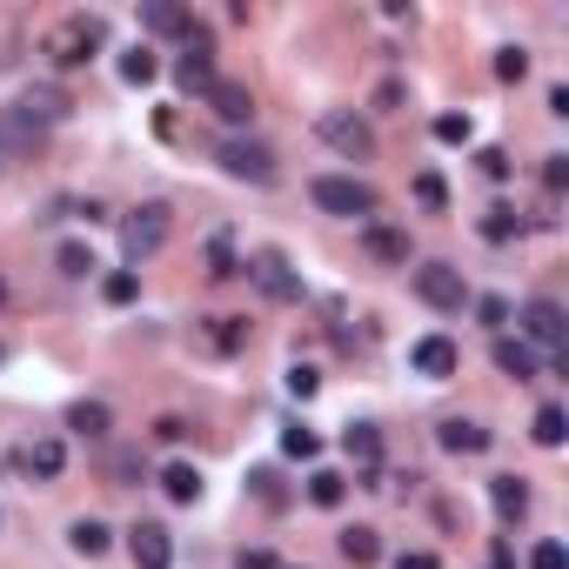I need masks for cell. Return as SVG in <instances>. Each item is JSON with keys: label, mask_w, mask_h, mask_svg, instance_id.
Segmentation results:
<instances>
[{"label": "cell", "mask_w": 569, "mask_h": 569, "mask_svg": "<svg viewBox=\"0 0 569 569\" xmlns=\"http://www.w3.org/2000/svg\"><path fill=\"white\" fill-rule=\"evenodd\" d=\"M415 295H423L429 309H442V315L469 309V282H463V269H449V261H423V269H415Z\"/></svg>", "instance_id": "obj_4"}, {"label": "cell", "mask_w": 569, "mask_h": 569, "mask_svg": "<svg viewBox=\"0 0 569 569\" xmlns=\"http://www.w3.org/2000/svg\"><path fill=\"white\" fill-rule=\"evenodd\" d=\"M202 335L215 341V349H221V355H235V349H242V341H248V322H235V315H208V322H202Z\"/></svg>", "instance_id": "obj_23"}, {"label": "cell", "mask_w": 569, "mask_h": 569, "mask_svg": "<svg viewBox=\"0 0 569 569\" xmlns=\"http://www.w3.org/2000/svg\"><path fill=\"white\" fill-rule=\"evenodd\" d=\"M155 74H161V61L147 54V48H128V54H121V81H128V88H147Z\"/></svg>", "instance_id": "obj_26"}, {"label": "cell", "mask_w": 569, "mask_h": 569, "mask_svg": "<svg viewBox=\"0 0 569 569\" xmlns=\"http://www.w3.org/2000/svg\"><path fill=\"white\" fill-rule=\"evenodd\" d=\"M0 362H8V349H0Z\"/></svg>", "instance_id": "obj_46"}, {"label": "cell", "mask_w": 569, "mask_h": 569, "mask_svg": "<svg viewBox=\"0 0 569 569\" xmlns=\"http://www.w3.org/2000/svg\"><path fill=\"white\" fill-rule=\"evenodd\" d=\"M476 128H469V114H442V121H436V141H449V147H463Z\"/></svg>", "instance_id": "obj_32"}, {"label": "cell", "mask_w": 569, "mask_h": 569, "mask_svg": "<svg viewBox=\"0 0 569 569\" xmlns=\"http://www.w3.org/2000/svg\"><path fill=\"white\" fill-rule=\"evenodd\" d=\"M141 27H155V34H187L195 21H187V8H174V0H147V8H141Z\"/></svg>", "instance_id": "obj_21"}, {"label": "cell", "mask_w": 569, "mask_h": 569, "mask_svg": "<svg viewBox=\"0 0 569 569\" xmlns=\"http://www.w3.org/2000/svg\"><path fill=\"white\" fill-rule=\"evenodd\" d=\"M208 107L221 114L228 128H248V121H255V94H248L242 81H215V88H208Z\"/></svg>", "instance_id": "obj_12"}, {"label": "cell", "mask_w": 569, "mask_h": 569, "mask_svg": "<svg viewBox=\"0 0 569 569\" xmlns=\"http://www.w3.org/2000/svg\"><path fill=\"white\" fill-rule=\"evenodd\" d=\"M436 442H442L449 455H482V449H489V429L469 423V415H449V423L436 429Z\"/></svg>", "instance_id": "obj_14"}, {"label": "cell", "mask_w": 569, "mask_h": 569, "mask_svg": "<svg viewBox=\"0 0 569 569\" xmlns=\"http://www.w3.org/2000/svg\"><path fill=\"white\" fill-rule=\"evenodd\" d=\"M221 168L235 181H275V147L261 141H221Z\"/></svg>", "instance_id": "obj_8"}, {"label": "cell", "mask_w": 569, "mask_h": 569, "mask_svg": "<svg viewBox=\"0 0 569 569\" xmlns=\"http://www.w3.org/2000/svg\"><path fill=\"white\" fill-rule=\"evenodd\" d=\"M101 295L114 301V309H121V301H134V295H141V275H134V269H121V275H107V282H101Z\"/></svg>", "instance_id": "obj_30"}, {"label": "cell", "mask_w": 569, "mask_h": 569, "mask_svg": "<svg viewBox=\"0 0 569 569\" xmlns=\"http://www.w3.org/2000/svg\"><path fill=\"white\" fill-rule=\"evenodd\" d=\"M362 242H368V255H375V261H396V269H409V235H402V228L368 221V228H362Z\"/></svg>", "instance_id": "obj_15"}, {"label": "cell", "mask_w": 569, "mask_h": 569, "mask_svg": "<svg viewBox=\"0 0 569 569\" xmlns=\"http://www.w3.org/2000/svg\"><path fill=\"white\" fill-rule=\"evenodd\" d=\"M174 81H181L187 94H208V88H215V54H208V34H202V27H187V54L174 61Z\"/></svg>", "instance_id": "obj_9"}, {"label": "cell", "mask_w": 569, "mask_h": 569, "mask_svg": "<svg viewBox=\"0 0 569 569\" xmlns=\"http://www.w3.org/2000/svg\"><path fill=\"white\" fill-rule=\"evenodd\" d=\"M482 174H489V181L509 174V155H503V147H482Z\"/></svg>", "instance_id": "obj_41"}, {"label": "cell", "mask_w": 569, "mask_h": 569, "mask_svg": "<svg viewBox=\"0 0 569 569\" xmlns=\"http://www.w3.org/2000/svg\"><path fill=\"white\" fill-rule=\"evenodd\" d=\"M248 282L269 295V301H301V275L288 269L282 248H255V255H248Z\"/></svg>", "instance_id": "obj_5"}, {"label": "cell", "mask_w": 569, "mask_h": 569, "mask_svg": "<svg viewBox=\"0 0 569 569\" xmlns=\"http://www.w3.org/2000/svg\"><path fill=\"white\" fill-rule=\"evenodd\" d=\"M482 235H489V242H516V235H522V215H516V208H489V215H482Z\"/></svg>", "instance_id": "obj_29"}, {"label": "cell", "mask_w": 569, "mask_h": 569, "mask_svg": "<svg viewBox=\"0 0 569 569\" xmlns=\"http://www.w3.org/2000/svg\"><path fill=\"white\" fill-rule=\"evenodd\" d=\"M248 482H255V496H261V503H282V476H275V469H255Z\"/></svg>", "instance_id": "obj_39"}, {"label": "cell", "mask_w": 569, "mask_h": 569, "mask_svg": "<svg viewBox=\"0 0 569 569\" xmlns=\"http://www.w3.org/2000/svg\"><path fill=\"white\" fill-rule=\"evenodd\" d=\"M208 261H215V275H235V255H228V242H215Z\"/></svg>", "instance_id": "obj_43"}, {"label": "cell", "mask_w": 569, "mask_h": 569, "mask_svg": "<svg viewBox=\"0 0 569 569\" xmlns=\"http://www.w3.org/2000/svg\"><path fill=\"white\" fill-rule=\"evenodd\" d=\"M522 335H529V349H549V355L562 362L569 322H562V309H556V301H529V309H522Z\"/></svg>", "instance_id": "obj_7"}, {"label": "cell", "mask_w": 569, "mask_h": 569, "mask_svg": "<svg viewBox=\"0 0 569 569\" xmlns=\"http://www.w3.org/2000/svg\"><path fill=\"white\" fill-rule=\"evenodd\" d=\"M489 503H496L503 522H522V516H529V489H522L516 476H496V482H489Z\"/></svg>", "instance_id": "obj_17"}, {"label": "cell", "mask_w": 569, "mask_h": 569, "mask_svg": "<svg viewBox=\"0 0 569 569\" xmlns=\"http://www.w3.org/2000/svg\"><path fill=\"white\" fill-rule=\"evenodd\" d=\"M315 208H328V215H341V221H368V215H375V187L355 181V174H322V181H315Z\"/></svg>", "instance_id": "obj_3"}, {"label": "cell", "mask_w": 569, "mask_h": 569, "mask_svg": "<svg viewBox=\"0 0 569 569\" xmlns=\"http://www.w3.org/2000/svg\"><path fill=\"white\" fill-rule=\"evenodd\" d=\"M155 436H161V442H181V436H187V423H181V415H161Z\"/></svg>", "instance_id": "obj_42"}, {"label": "cell", "mask_w": 569, "mask_h": 569, "mask_svg": "<svg viewBox=\"0 0 569 569\" xmlns=\"http://www.w3.org/2000/svg\"><path fill=\"white\" fill-rule=\"evenodd\" d=\"M242 569H275V556H269V549H248V556H242Z\"/></svg>", "instance_id": "obj_45"}, {"label": "cell", "mask_w": 569, "mask_h": 569, "mask_svg": "<svg viewBox=\"0 0 569 569\" xmlns=\"http://www.w3.org/2000/svg\"><path fill=\"white\" fill-rule=\"evenodd\" d=\"M282 449H288V455H301V463H309V455L322 449V436H315V429H301V423H295V429H282Z\"/></svg>", "instance_id": "obj_31"}, {"label": "cell", "mask_w": 569, "mask_h": 569, "mask_svg": "<svg viewBox=\"0 0 569 569\" xmlns=\"http://www.w3.org/2000/svg\"><path fill=\"white\" fill-rule=\"evenodd\" d=\"M529 436H536L543 449H562V436H569V415H562L556 402H543V409H536V423H529Z\"/></svg>", "instance_id": "obj_24"}, {"label": "cell", "mask_w": 569, "mask_h": 569, "mask_svg": "<svg viewBox=\"0 0 569 569\" xmlns=\"http://www.w3.org/2000/svg\"><path fill=\"white\" fill-rule=\"evenodd\" d=\"M496 368H503V375H516V383H536V375H543L536 349H529L522 335H496Z\"/></svg>", "instance_id": "obj_13"}, {"label": "cell", "mask_w": 569, "mask_h": 569, "mask_svg": "<svg viewBox=\"0 0 569 569\" xmlns=\"http://www.w3.org/2000/svg\"><path fill=\"white\" fill-rule=\"evenodd\" d=\"M409 362L423 368L429 383H449V375H455V341H449V335H423V341L409 349Z\"/></svg>", "instance_id": "obj_11"}, {"label": "cell", "mask_w": 569, "mask_h": 569, "mask_svg": "<svg viewBox=\"0 0 569 569\" xmlns=\"http://www.w3.org/2000/svg\"><path fill=\"white\" fill-rule=\"evenodd\" d=\"M476 315H482L489 328H503V322H509V301H503V295H482V301H476Z\"/></svg>", "instance_id": "obj_38"}, {"label": "cell", "mask_w": 569, "mask_h": 569, "mask_svg": "<svg viewBox=\"0 0 569 569\" xmlns=\"http://www.w3.org/2000/svg\"><path fill=\"white\" fill-rule=\"evenodd\" d=\"M61 463H67V442H61V436H41V442L27 449V469L41 476V482H48V476H61Z\"/></svg>", "instance_id": "obj_22"}, {"label": "cell", "mask_w": 569, "mask_h": 569, "mask_svg": "<svg viewBox=\"0 0 569 569\" xmlns=\"http://www.w3.org/2000/svg\"><path fill=\"white\" fill-rule=\"evenodd\" d=\"M341 496H349V482H341L335 469H315V476H309V503H315V509H335Z\"/></svg>", "instance_id": "obj_27"}, {"label": "cell", "mask_w": 569, "mask_h": 569, "mask_svg": "<svg viewBox=\"0 0 569 569\" xmlns=\"http://www.w3.org/2000/svg\"><path fill=\"white\" fill-rule=\"evenodd\" d=\"M496 74H503V81H522V74H529V54H522V48H503V54H496Z\"/></svg>", "instance_id": "obj_36"}, {"label": "cell", "mask_w": 569, "mask_h": 569, "mask_svg": "<svg viewBox=\"0 0 569 569\" xmlns=\"http://www.w3.org/2000/svg\"><path fill=\"white\" fill-rule=\"evenodd\" d=\"M543 181H549V187H562V181H569V161H562V155H549V168H543Z\"/></svg>", "instance_id": "obj_44"}, {"label": "cell", "mask_w": 569, "mask_h": 569, "mask_svg": "<svg viewBox=\"0 0 569 569\" xmlns=\"http://www.w3.org/2000/svg\"><path fill=\"white\" fill-rule=\"evenodd\" d=\"M107 48V21L101 14H74V21H61L54 34H48V54L61 61V67H81L88 54H101Z\"/></svg>", "instance_id": "obj_2"}, {"label": "cell", "mask_w": 569, "mask_h": 569, "mask_svg": "<svg viewBox=\"0 0 569 569\" xmlns=\"http://www.w3.org/2000/svg\"><path fill=\"white\" fill-rule=\"evenodd\" d=\"M396 569H442V562H436V549H402Z\"/></svg>", "instance_id": "obj_40"}, {"label": "cell", "mask_w": 569, "mask_h": 569, "mask_svg": "<svg viewBox=\"0 0 569 569\" xmlns=\"http://www.w3.org/2000/svg\"><path fill=\"white\" fill-rule=\"evenodd\" d=\"M415 202H423V208H442V202H449L442 174H415Z\"/></svg>", "instance_id": "obj_35"}, {"label": "cell", "mask_w": 569, "mask_h": 569, "mask_svg": "<svg viewBox=\"0 0 569 569\" xmlns=\"http://www.w3.org/2000/svg\"><path fill=\"white\" fill-rule=\"evenodd\" d=\"M61 275H94V255H88L81 242H67V248H61Z\"/></svg>", "instance_id": "obj_34"}, {"label": "cell", "mask_w": 569, "mask_h": 569, "mask_svg": "<svg viewBox=\"0 0 569 569\" xmlns=\"http://www.w3.org/2000/svg\"><path fill=\"white\" fill-rule=\"evenodd\" d=\"M341 449H349V463H362V469L383 463V436H375V423H349L341 429Z\"/></svg>", "instance_id": "obj_16"}, {"label": "cell", "mask_w": 569, "mask_h": 569, "mask_svg": "<svg viewBox=\"0 0 569 569\" xmlns=\"http://www.w3.org/2000/svg\"><path fill=\"white\" fill-rule=\"evenodd\" d=\"M315 389H322V375H315L309 362H295V368H288V396H301V402H309Z\"/></svg>", "instance_id": "obj_33"}, {"label": "cell", "mask_w": 569, "mask_h": 569, "mask_svg": "<svg viewBox=\"0 0 569 569\" xmlns=\"http://www.w3.org/2000/svg\"><path fill=\"white\" fill-rule=\"evenodd\" d=\"M161 489H168V496H174V503H195V496H202V469H195V463H168V476H161Z\"/></svg>", "instance_id": "obj_25"}, {"label": "cell", "mask_w": 569, "mask_h": 569, "mask_svg": "<svg viewBox=\"0 0 569 569\" xmlns=\"http://www.w3.org/2000/svg\"><path fill=\"white\" fill-rule=\"evenodd\" d=\"M67 543H74V549H81V556H101V549H107V522H94V516H81V522H74V529H67Z\"/></svg>", "instance_id": "obj_28"}, {"label": "cell", "mask_w": 569, "mask_h": 569, "mask_svg": "<svg viewBox=\"0 0 569 569\" xmlns=\"http://www.w3.org/2000/svg\"><path fill=\"white\" fill-rule=\"evenodd\" d=\"M529 569H569L562 543H536V549H529Z\"/></svg>", "instance_id": "obj_37"}, {"label": "cell", "mask_w": 569, "mask_h": 569, "mask_svg": "<svg viewBox=\"0 0 569 569\" xmlns=\"http://www.w3.org/2000/svg\"><path fill=\"white\" fill-rule=\"evenodd\" d=\"M14 114H21L27 128H48V121H61V114H67V101H61L54 88H34V94H27V101L14 107Z\"/></svg>", "instance_id": "obj_18"}, {"label": "cell", "mask_w": 569, "mask_h": 569, "mask_svg": "<svg viewBox=\"0 0 569 569\" xmlns=\"http://www.w3.org/2000/svg\"><path fill=\"white\" fill-rule=\"evenodd\" d=\"M107 423H114L107 402H74V409H67V429H74V436H88V442H101Z\"/></svg>", "instance_id": "obj_19"}, {"label": "cell", "mask_w": 569, "mask_h": 569, "mask_svg": "<svg viewBox=\"0 0 569 569\" xmlns=\"http://www.w3.org/2000/svg\"><path fill=\"white\" fill-rule=\"evenodd\" d=\"M168 228H174V215H168L161 202H147V208L121 215V255H128L134 269H141L147 255H161V248H168Z\"/></svg>", "instance_id": "obj_1"}, {"label": "cell", "mask_w": 569, "mask_h": 569, "mask_svg": "<svg viewBox=\"0 0 569 569\" xmlns=\"http://www.w3.org/2000/svg\"><path fill=\"white\" fill-rule=\"evenodd\" d=\"M341 556H349L355 569H368L375 556H383V536H375L368 522H355V529H341Z\"/></svg>", "instance_id": "obj_20"}, {"label": "cell", "mask_w": 569, "mask_h": 569, "mask_svg": "<svg viewBox=\"0 0 569 569\" xmlns=\"http://www.w3.org/2000/svg\"><path fill=\"white\" fill-rule=\"evenodd\" d=\"M322 141L335 147V155H349V161H368L375 155V134H368V121H362V114H322Z\"/></svg>", "instance_id": "obj_6"}, {"label": "cell", "mask_w": 569, "mask_h": 569, "mask_svg": "<svg viewBox=\"0 0 569 569\" xmlns=\"http://www.w3.org/2000/svg\"><path fill=\"white\" fill-rule=\"evenodd\" d=\"M128 549H134L141 569H174V536H168L161 522H134L128 529Z\"/></svg>", "instance_id": "obj_10"}]
</instances>
